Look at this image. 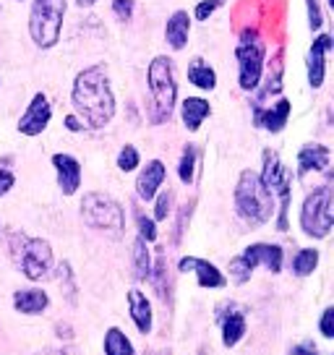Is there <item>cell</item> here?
Listing matches in <instances>:
<instances>
[{
    "mask_svg": "<svg viewBox=\"0 0 334 355\" xmlns=\"http://www.w3.org/2000/svg\"><path fill=\"white\" fill-rule=\"evenodd\" d=\"M290 178V173L282 167V162H279L277 152H272V149H264V170L258 173V180L264 183V189L274 196V191L285 183Z\"/></svg>",
    "mask_w": 334,
    "mask_h": 355,
    "instance_id": "17",
    "label": "cell"
},
{
    "mask_svg": "<svg viewBox=\"0 0 334 355\" xmlns=\"http://www.w3.org/2000/svg\"><path fill=\"white\" fill-rule=\"evenodd\" d=\"M235 211L251 227H258V225L269 222L272 211H274V196L264 189V183L258 180V173H254V170H243L240 178H238Z\"/></svg>",
    "mask_w": 334,
    "mask_h": 355,
    "instance_id": "3",
    "label": "cell"
},
{
    "mask_svg": "<svg viewBox=\"0 0 334 355\" xmlns=\"http://www.w3.org/2000/svg\"><path fill=\"white\" fill-rule=\"evenodd\" d=\"M11 256L13 264L34 282H42L53 272V248L45 238H26L24 233L11 235Z\"/></svg>",
    "mask_w": 334,
    "mask_h": 355,
    "instance_id": "4",
    "label": "cell"
},
{
    "mask_svg": "<svg viewBox=\"0 0 334 355\" xmlns=\"http://www.w3.org/2000/svg\"><path fill=\"white\" fill-rule=\"evenodd\" d=\"M173 199H175V193L167 189L162 191L159 196H157V204H155V220L162 222L167 220V214H170V209H173Z\"/></svg>",
    "mask_w": 334,
    "mask_h": 355,
    "instance_id": "30",
    "label": "cell"
},
{
    "mask_svg": "<svg viewBox=\"0 0 334 355\" xmlns=\"http://www.w3.org/2000/svg\"><path fill=\"white\" fill-rule=\"evenodd\" d=\"M105 355H136V350L118 327H110L105 332Z\"/></svg>",
    "mask_w": 334,
    "mask_h": 355,
    "instance_id": "23",
    "label": "cell"
},
{
    "mask_svg": "<svg viewBox=\"0 0 334 355\" xmlns=\"http://www.w3.org/2000/svg\"><path fill=\"white\" fill-rule=\"evenodd\" d=\"M316 266H319V251L316 248H301L298 256L292 259V272L298 277H308Z\"/></svg>",
    "mask_w": 334,
    "mask_h": 355,
    "instance_id": "26",
    "label": "cell"
},
{
    "mask_svg": "<svg viewBox=\"0 0 334 355\" xmlns=\"http://www.w3.org/2000/svg\"><path fill=\"white\" fill-rule=\"evenodd\" d=\"M290 355H319L316 345L313 343H301V345H292L290 347Z\"/></svg>",
    "mask_w": 334,
    "mask_h": 355,
    "instance_id": "37",
    "label": "cell"
},
{
    "mask_svg": "<svg viewBox=\"0 0 334 355\" xmlns=\"http://www.w3.org/2000/svg\"><path fill=\"white\" fill-rule=\"evenodd\" d=\"M128 313H131V319H134L139 332H152V327H155V322H152V303H149V298L141 290H128Z\"/></svg>",
    "mask_w": 334,
    "mask_h": 355,
    "instance_id": "16",
    "label": "cell"
},
{
    "mask_svg": "<svg viewBox=\"0 0 334 355\" xmlns=\"http://www.w3.org/2000/svg\"><path fill=\"white\" fill-rule=\"evenodd\" d=\"M81 220L87 222L89 227H94V230L121 235L123 227H125V211L112 196L91 191L81 201Z\"/></svg>",
    "mask_w": 334,
    "mask_h": 355,
    "instance_id": "7",
    "label": "cell"
},
{
    "mask_svg": "<svg viewBox=\"0 0 334 355\" xmlns=\"http://www.w3.org/2000/svg\"><path fill=\"white\" fill-rule=\"evenodd\" d=\"M165 178H167V170L159 159L146 162V167L139 173V178H136V193H139V199L141 201L155 199L157 191L162 189V183H165Z\"/></svg>",
    "mask_w": 334,
    "mask_h": 355,
    "instance_id": "14",
    "label": "cell"
},
{
    "mask_svg": "<svg viewBox=\"0 0 334 355\" xmlns=\"http://www.w3.org/2000/svg\"><path fill=\"white\" fill-rule=\"evenodd\" d=\"M334 40L332 34H319L313 40L311 50H308V84L313 89H319L324 84V76H326V55L332 53Z\"/></svg>",
    "mask_w": 334,
    "mask_h": 355,
    "instance_id": "10",
    "label": "cell"
},
{
    "mask_svg": "<svg viewBox=\"0 0 334 355\" xmlns=\"http://www.w3.org/2000/svg\"><path fill=\"white\" fill-rule=\"evenodd\" d=\"M139 162H141V157H139V149L131 144H125L121 149V155H118V167H121L123 173H131V170H136L139 167Z\"/></svg>",
    "mask_w": 334,
    "mask_h": 355,
    "instance_id": "28",
    "label": "cell"
},
{
    "mask_svg": "<svg viewBox=\"0 0 334 355\" xmlns=\"http://www.w3.org/2000/svg\"><path fill=\"white\" fill-rule=\"evenodd\" d=\"M212 115V105L204 100V97H186L183 105H180V118H183V125L188 131H199L201 123Z\"/></svg>",
    "mask_w": 334,
    "mask_h": 355,
    "instance_id": "19",
    "label": "cell"
},
{
    "mask_svg": "<svg viewBox=\"0 0 334 355\" xmlns=\"http://www.w3.org/2000/svg\"><path fill=\"white\" fill-rule=\"evenodd\" d=\"M66 128H68V131L78 133V131H84L87 125H84V123L78 121V115H68V118H66Z\"/></svg>",
    "mask_w": 334,
    "mask_h": 355,
    "instance_id": "38",
    "label": "cell"
},
{
    "mask_svg": "<svg viewBox=\"0 0 334 355\" xmlns=\"http://www.w3.org/2000/svg\"><path fill=\"white\" fill-rule=\"evenodd\" d=\"M71 102L81 115V123L87 128H105L115 115V94L110 87V76L105 66L84 68L73 81Z\"/></svg>",
    "mask_w": 334,
    "mask_h": 355,
    "instance_id": "1",
    "label": "cell"
},
{
    "mask_svg": "<svg viewBox=\"0 0 334 355\" xmlns=\"http://www.w3.org/2000/svg\"><path fill=\"white\" fill-rule=\"evenodd\" d=\"M37 355H71L68 350H42V353H37Z\"/></svg>",
    "mask_w": 334,
    "mask_h": 355,
    "instance_id": "39",
    "label": "cell"
},
{
    "mask_svg": "<svg viewBox=\"0 0 334 355\" xmlns=\"http://www.w3.org/2000/svg\"><path fill=\"white\" fill-rule=\"evenodd\" d=\"M78 6H81V8H91V6H94V3H97V0H76Z\"/></svg>",
    "mask_w": 334,
    "mask_h": 355,
    "instance_id": "40",
    "label": "cell"
},
{
    "mask_svg": "<svg viewBox=\"0 0 334 355\" xmlns=\"http://www.w3.org/2000/svg\"><path fill=\"white\" fill-rule=\"evenodd\" d=\"M254 275V269L245 264L240 256H235L233 261H230V277H233L235 285H243V282H248V277Z\"/></svg>",
    "mask_w": 334,
    "mask_h": 355,
    "instance_id": "29",
    "label": "cell"
},
{
    "mask_svg": "<svg viewBox=\"0 0 334 355\" xmlns=\"http://www.w3.org/2000/svg\"><path fill=\"white\" fill-rule=\"evenodd\" d=\"M134 275L139 282L152 277V254H149V248L141 238H136L134 243Z\"/></svg>",
    "mask_w": 334,
    "mask_h": 355,
    "instance_id": "25",
    "label": "cell"
},
{
    "mask_svg": "<svg viewBox=\"0 0 334 355\" xmlns=\"http://www.w3.org/2000/svg\"><path fill=\"white\" fill-rule=\"evenodd\" d=\"M66 21V0H32L29 34L32 42L42 50L55 47Z\"/></svg>",
    "mask_w": 334,
    "mask_h": 355,
    "instance_id": "5",
    "label": "cell"
},
{
    "mask_svg": "<svg viewBox=\"0 0 334 355\" xmlns=\"http://www.w3.org/2000/svg\"><path fill=\"white\" fill-rule=\"evenodd\" d=\"M191 37V16L186 11H175L165 24V40L173 50H183Z\"/></svg>",
    "mask_w": 334,
    "mask_h": 355,
    "instance_id": "18",
    "label": "cell"
},
{
    "mask_svg": "<svg viewBox=\"0 0 334 355\" xmlns=\"http://www.w3.org/2000/svg\"><path fill=\"white\" fill-rule=\"evenodd\" d=\"M264 55H267V47L264 40L258 37L256 29H245L238 40L235 47V58H238V84L245 92H254L261 81L264 73Z\"/></svg>",
    "mask_w": 334,
    "mask_h": 355,
    "instance_id": "6",
    "label": "cell"
},
{
    "mask_svg": "<svg viewBox=\"0 0 334 355\" xmlns=\"http://www.w3.org/2000/svg\"><path fill=\"white\" fill-rule=\"evenodd\" d=\"M188 81L196 89L212 92V89L217 87V73H214V68L209 66L204 58H196V60H191V66H188Z\"/></svg>",
    "mask_w": 334,
    "mask_h": 355,
    "instance_id": "22",
    "label": "cell"
},
{
    "mask_svg": "<svg viewBox=\"0 0 334 355\" xmlns=\"http://www.w3.org/2000/svg\"><path fill=\"white\" fill-rule=\"evenodd\" d=\"M50 118H53V107H50V100L45 94H34L29 107L24 110V115L19 118V133L24 136H39L50 125Z\"/></svg>",
    "mask_w": 334,
    "mask_h": 355,
    "instance_id": "9",
    "label": "cell"
},
{
    "mask_svg": "<svg viewBox=\"0 0 334 355\" xmlns=\"http://www.w3.org/2000/svg\"><path fill=\"white\" fill-rule=\"evenodd\" d=\"M319 332L326 337V340H332L334 337V306H329V309L322 313V322H319Z\"/></svg>",
    "mask_w": 334,
    "mask_h": 355,
    "instance_id": "35",
    "label": "cell"
},
{
    "mask_svg": "<svg viewBox=\"0 0 334 355\" xmlns=\"http://www.w3.org/2000/svg\"><path fill=\"white\" fill-rule=\"evenodd\" d=\"M53 165L58 170V186L63 191V196H73L81 186V162L76 157L58 152V155H53Z\"/></svg>",
    "mask_w": 334,
    "mask_h": 355,
    "instance_id": "12",
    "label": "cell"
},
{
    "mask_svg": "<svg viewBox=\"0 0 334 355\" xmlns=\"http://www.w3.org/2000/svg\"><path fill=\"white\" fill-rule=\"evenodd\" d=\"M329 159H332V152H329V146H324V144H306V146H301V152H298V175L326 170V167H329Z\"/></svg>",
    "mask_w": 334,
    "mask_h": 355,
    "instance_id": "15",
    "label": "cell"
},
{
    "mask_svg": "<svg viewBox=\"0 0 334 355\" xmlns=\"http://www.w3.org/2000/svg\"><path fill=\"white\" fill-rule=\"evenodd\" d=\"M50 306V298H47L45 290H37V288H29V290H16L13 293V309L19 311V313H42V311Z\"/></svg>",
    "mask_w": 334,
    "mask_h": 355,
    "instance_id": "21",
    "label": "cell"
},
{
    "mask_svg": "<svg viewBox=\"0 0 334 355\" xmlns=\"http://www.w3.org/2000/svg\"><path fill=\"white\" fill-rule=\"evenodd\" d=\"M146 84H149V123H167L175 110L178 100V84H175V66L167 55H157L146 68Z\"/></svg>",
    "mask_w": 334,
    "mask_h": 355,
    "instance_id": "2",
    "label": "cell"
},
{
    "mask_svg": "<svg viewBox=\"0 0 334 355\" xmlns=\"http://www.w3.org/2000/svg\"><path fill=\"white\" fill-rule=\"evenodd\" d=\"M290 118V100L279 97L277 105H272L269 110H256V125L267 128L269 133H279L288 125Z\"/></svg>",
    "mask_w": 334,
    "mask_h": 355,
    "instance_id": "20",
    "label": "cell"
},
{
    "mask_svg": "<svg viewBox=\"0 0 334 355\" xmlns=\"http://www.w3.org/2000/svg\"><path fill=\"white\" fill-rule=\"evenodd\" d=\"M245 334V319L240 313H230L222 319V343L225 347H235Z\"/></svg>",
    "mask_w": 334,
    "mask_h": 355,
    "instance_id": "24",
    "label": "cell"
},
{
    "mask_svg": "<svg viewBox=\"0 0 334 355\" xmlns=\"http://www.w3.org/2000/svg\"><path fill=\"white\" fill-rule=\"evenodd\" d=\"M332 189L322 186V189L311 191L301 207V227L306 235H311L316 241H322L332 233Z\"/></svg>",
    "mask_w": 334,
    "mask_h": 355,
    "instance_id": "8",
    "label": "cell"
},
{
    "mask_svg": "<svg viewBox=\"0 0 334 355\" xmlns=\"http://www.w3.org/2000/svg\"><path fill=\"white\" fill-rule=\"evenodd\" d=\"M136 222H139V238H141L144 243H152V241H157L155 220H149V217H144L141 211H136Z\"/></svg>",
    "mask_w": 334,
    "mask_h": 355,
    "instance_id": "31",
    "label": "cell"
},
{
    "mask_svg": "<svg viewBox=\"0 0 334 355\" xmlns=\"http://www.w3.org/2000/svg\"><path fill=\"white\" fill-rule=\"evenodd\" d=\"M134 0H112V13L118 16V21H131L134 16Z\"/></svg>",
    "mask_w": 334,
    "mask_h": 355,
    "instance_id": "33",
    "label": "cell"
},
{
    "mask_svg": "<svg viewBox=\"0 0 334 355\" xmlns=\"http://www.w3.org/2000/svg\"><path fill=\"white\" fill-rule=\"evenodd\" d=\"M225 3H227V0H201L193 13H196V19H199V21H206V19H209L220 6H225Z\"/></svg>",
    "mask_w": 334,
    "mask_h": 355,
    "instance_id": "34",
    "label": "cell"
},
{
    "mask_svg": "<svg viewBox=\"0 0 334 355\" xmlns=\"http://www.w3.org/2000/svg\"><path fill=\"white\" fill-rule=\"evenodd\" d=\"M245 264L251 269L256 266H267L269 272H279L282 269V248L277 243H254L248 245L243 254H240Z\"/></svg>",
    "mask_w": 334,
    "mask_h": 355,
    "instance_id": "13",
    "label": "cell"
},
{
    "mask_svg": "<svg viewBox=\"0 0 334 355\" xmlns=\"http://www.w3.org/2000/svg\"><path fill=\"white\" fill-rule=\"evenodd\" d=\"M13 183H16V178H13L11 170L0 167V196H6V193L13 189Z\"/></svg>",
    "mask_w": 334,
    "mask_h": 355,
    "instance_id": "36",
    "label": "cell"
},
{
    "mask_svg": "<svg viewBox=\"0 0 334 355\" xmlns=\"http://www.w3.org/2000/svg\"><path fill=\"white\" fill-rule=\"evenodd\" d=\"M306 8H308V26H311V32H319L324 24L322 3L319 0H306Z\"/></svg>",
    "mask_w": 334,
    "mask_h": 355,
    "instance_id": "32",
    "label": "cell"
},
{
    "mask_svg": "<svg viewBox=\"0 0 334 355\" xmlns=\"http://www.w3.org/2000/svg\"><path fill=\"white\" fill-rule=\"evenodd\" d=\"M180 272H193L199 279L201 288H225L227 277L217 269L214 264H209L206 259H196V256H183L178 264Z\"/></svg>",
    "mask_w": 334,
    "mask_h": 355,
    "instance_id": "11",
    "label": "cell"
},
{
    "mask_svg": "<svg viewBox=\"0 0 334 355\" xmlns=\"http://www.w3.org/2000/svg\"><path fill=\"white\" fill-rule=\"evenodd\" d=\"M196 159H199V149L193 144L183 146V155H180V165H178V175L180 180L188 186L193 183V170H196Z\"/></svg>",
    "mask_w": 334,
    "mask_h": 355,
    "instance_id": "27",
    "label": "cell"
}]
</instances>
